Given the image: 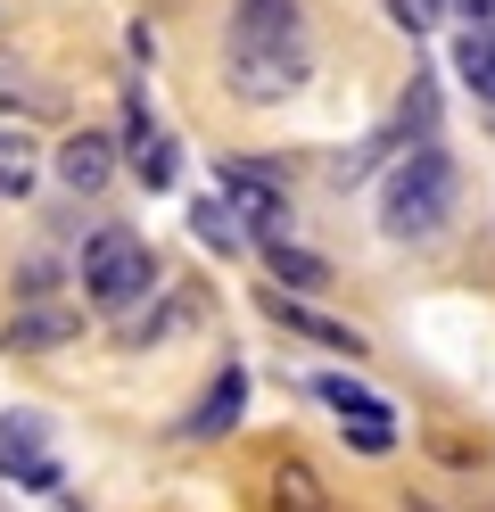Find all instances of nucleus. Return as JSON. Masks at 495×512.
I'll return each instance as SVG.
<instances>
[{"label": "nucleus", "instance_id": "1", "mask_svg": "<svg viewBox=\"0 0 495 512\" xmlns=\"http://www.w3.org/2000/svg\"><path fill=\"white\" fill-rule=\"evenodd\" d=\"M454 215V157L438 141H421L405 166L388 174V199H380V232L388 240H438Z\"/></svg>", "mask_w": 495, "mask_h": 512}, {"label": "nucleus", "instance_id": "2", "mask_svg": "<svg viewBox=\"0 0 495 512\" xmlns=\"http://www.w3.org/2000/svg\"><path fill=\"white\" fill-rule=\"evenodd\" d=\"M149 290H165L149 240L132 232V223H99V232L83 240V306H99V314H132Z\"/></svg>", "mask_w": 495, "mask_h": 512}, {"label": "nucleus", "instance_id": "3", "mask_svg": "<svg viewBox=\"0 0 495 512\" xmlns=\"http://www.w3.org/2000/svg\"><path fill=\"white\" fill-rule=\"evenodd\" d=\"M223 83H231V100H240V108H281L289 91L306 83V42H289V50L231 42V50H223Z\"/></svg>", "mask_w": 495, "mask_h": 512}, {"label": "nucleus", "instance_id": "4", "mask_svg": "<svg viewBox=\"0 0 495 512\" xmlns=\"http://www.w3.org/2000/svg\"><path fill=\"white\" fill-rule=\"evenodd\" d=\"M215 190H223L231 207H240V223H248L256 240H281V232H289V190H281V174H273V166L223 157V166H215Z\"/></svg>", "mask_w": 495, "mask_h": 512}, {"label": "nucleus", "instance_id": "5", "mask_svg": "<svg viewBox=\"0 0 495 512\" xmlns=\"http://www.w3.org/2000/svg\"><path fill=\"white\" fill-rule=\"evenodd\" d=\"M0 479H17V488H33V496H50L58 488V455H50V422L33 405H17V413H0Z\"/></svg>", "mask_w": 495, "mask_h": 512}, {"label": "nucleus", "instance_id": "6", "mask_svg": "<svg viewBox=\"0 0 495 512\" xmlns=\"http://www.w3.org/2000/svg\"><path fill=\"white\" fill-rule=\"evenodd\" d=\"M124 166H132V182L141 190H174V174H182V157H174V133L149 116V100L141 91H124Z\"/></svg>", "mask_w": 495, "mask_h": 512}, {"label": "nucleus", "instance_id": "7", "mask_svg": "<svg viewBox=\"0 0 495 512\" xmlns=\"http://www.w3.org/2000/svg\"><path fill=\"white\" fill-rule=\"evenodd\" d=\"M314 397H322V405H330V413H339V422H347V438L363 446V455H388V446H396V422H388V397H372V389H355L347 372H322V380H314Z\"/></svg>", "mask_w": 495, "mask_h": 512}, {"label": "nucleus", "instance_id": "8", "mask_svg": "<svg viewBox=\"0 0 495 512\" xmlns=\"http://www.w3.org/2000/svg\"><path fill=\"white\" fill-rule=\"evenodd\" d=\"M83 339V314L58 306V298H25L9 323H0V347L9 356H50V347H75Z\"/></svg>", "mask_w": 495, "mask_h": 512}, {"label": "nucleus", "instance_id": "9", "mask_svg": "<svg viewBox=\"0 0 495 512\" xmlns=\"http://www.w3.org/2000/svg\"><path fill=\"white\" fill-rule=\"evenodd\" d=\"M58 182L75 190V199H99V190L116 182V141L91 133V124H83V133H66L58 141Z\"/></svg>", "mask_w": 495, "mask_h": 512}, {"label": "nucleus", "instance_id": "10", "mask_svg": "<svg viewBox=\"0 0 495 512\" xmlns=\"http://www.w3.org/2000/svg\"><path fill=\"white\" fill-rule=\"evenodd\" d=\"M231 42L289 50V42H306V17H297V0H231Z\"/></svg>", "mask_w": 495, "mask_h": 512}, {"label": "nucleus", "instance_id": "11", "mask_svg": "<svg viewBox=\"0 0 495 512\" xmlns=\"http://www.w3.org/2000/svg\"><path fill=\"white\" fill-rule=\"evenodd\" d=\"M256 306L273 314L281 331H297V339H314V347H339V356H363V331H355V323H330V314H314L306 298H281V290H264Z\"/></svg>", "mask_w": 495, "mask_h": 512}, {"label": "nucleus", "instance_id": "12", "mask_svg": "<svg viewBox=\"0 0 495 512\" xmlns=\"http://www.w3.org/2000/svg\"><path fill=\"white\" fill-rule=\"evenodd\" d=\"M198 314H207V306H198L190 290H174L165 306H149V314H132V323L116 331V347H132V356H141V347H165L174 331H198Z\"/></svg>", "mask_w": 495, "mask_h": 512}, {"label": "nucleus", "instance_id": "13", "mask_svg": "<svg viewBox=\"0 0 495 512\" xmlns=\"http://www.w3.org/2000/svg\"><path fill=\"white\" fill-rule=\"evenodd\" d=\"M240 405H248V372H240V364H223V372H215V389L198 397V413H190L182 430H190V438H223L231 422H240Z\"/></svg>", "mask_w": 495, "mask_h": 512}, {"label": "nucleus", "instance_id": "14", "mask_svg": "<svg viewBox=\"0 0 495 512\" xmlns=\"http://www.w3.org/2000/svg\"><path fill=\"white\" fill-rule=\"evenodd\" d=\"M190 232H198V240H207L215 256H240V248H248V223H240V207H231V199H223V190H207V199H198V207H190Z\"/></svg>", "mask_w": 495, "mask_h": 512}, {"label": "nucleus", "instance_id": "15", "mask_svg": "<svg viewBox=\"0 0 495 512\" xmlns=\"http://www.w3.org/2000/svg\"><path fill=\"white\" fill-rule=\"evenodd\" d=\"M264 265H273V281H289L297 298H306V290H330V265H322L314 248H289V232L264 240Z\"/></svg>", "mask_w": 495, "mask_h": 512}, {"label": "nucleus", "instance_id": "16", "mask_svg": "<svg viewBox=\"0 0 495 512\" xmlns=\"http://www.w3.org/2000/svg\"><path fill=\"white\" fill-rule=\"evenodd\" d=\"M273 512H330V496H322V471L314 463H273Z\"/></svg>", "mask_w": 495, "mask_h": 512}, {"label": "nucleus", "instance_id": "17", "mask_svg": "<svg viewBox=\"0 0 495 512\" xmlns=\"http://www.w3.org/2000/svg\"><path fill=\"white\" fill-rule=\"evenodd\" d=\"M396 141H405V124H380V133H363L355 149H339V157H330V182H339V190H355V182L372 174V166H380V157H388Z\"/></svg>", "mask_w": 495, "mask_h": 512}, {"label": "nucleus", "instance_id": "18", "mask_svg": "<svg viewBox=\"0 0 495 512\" xmlns=\"http://www.w3.org/2000/svg\"><path fill=\"white\" fill-rule=\"evenodd\" d=\"M454 67H462V83L495 108V34H462V42H454Z\"/></svg>", "mask_w": 495, "mask_h": 512}, {"label": "nucleus", "instance_id": "19", "mask_svg": "<svg viewBox=\"0 0 495 512\" xmlns=\"http://www.w3.org/2000/svg\"><path fill=\"white\" fill-rule=\"evenodd\" d=\"M25 182H33V141L0 133V199H25Z\"/></svg>", "mask_w": 495, "mask_h": 512}, {"label": "nucleus", "instance_id": "20", "mask_svg": "<svg viewBox=\"0 0 495 512\" xmlns=\"http://www.w3.org/2000/svg\"><path fill=\"white\" fill-rule=\"evenodd\" d=\"M0 108H33V116H58V91H33L17 67H0Z\"/></svg>", "mask_w": 495, "mask_h": 512}, {"label": "nucleus", "instance_id": "21", "mask_svg": "<svg viewBox=\"0 0 495 512\" xmlns=\"http://www.w3.org/2000/svg\"><path fill=\"white\" fill-rule=\"evenodd\" d=\"M388 17L405 25V34H429V25L446 17V0H388Z\"/></svg>", "mask_w": 495, "mask_h": 512}, {"label": "nucleus", "instance_id": "22", "mask_svg": "<svg viewBox=\"0 0 495 512\" xmlns=\"http://www.w3.org/2000/svg\"><path fill=\"white\" fill-rule=\"evenodd\" d=\"M462 17H471V34H495V0H462Z\"/></svg>", "mask_w": 495, "mask_h": 512}, {"label": "nucleus", "instance_id": "23", "mask_svg": "<svg viewBox=\"0 0 495 512\" xmlns=\"http://www.w3.org/2000/svg\"><path fill=\"white\" fill-rule=\"evenodd\" d=\"M405 512H438V504H421V496H413V504H405Z\"/></svg>", "mask_w": 495, "mask_h": 512}]
</instances>
